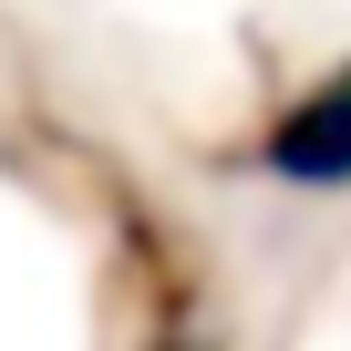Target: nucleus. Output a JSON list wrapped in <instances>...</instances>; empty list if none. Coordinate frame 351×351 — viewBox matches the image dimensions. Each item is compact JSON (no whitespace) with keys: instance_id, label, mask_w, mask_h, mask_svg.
Returning a JSON list of instances; mask_svg holds the SVG:
<instances>
[{"instance_id":"2","label":"nucleus","mask_w":351,"mask_h":351,"mask_svg":"<svg viewBox=\"0 0 351 351\" xmlns=\"http://www.w3.org/2000/svg\"><path fill=\"white\" fill-rule=\"evenodd\" d=\"M155 351H207V341H186V330H176V341H155Z\"/></svg>"},{"instance_id":"1","label":"nucleus","mask_w":351,"mask_h":351,"mask_svg":"<svg viewBox=\"0 0 351 351\" xmlns=\"http://www.w3.org/2000/svg\"><path fill=\"white\" fill-rule=\"evenodd\" d=\"M258 165L300 197H341L351 186V62H330L310 93H289L258 134Z\"/></svg>"}]
</instances>
